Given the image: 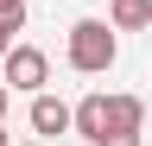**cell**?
<instances>
[{
    "label": "cell",
    "instance_id": "1",
    "mask_svg": "<svg viewBox=\"0 0 152 146\" xmlns=\"http://www.w3.org/2000/svg\"><path fill=\"white\" fill-rule=\"evenodd\" d=\"M64 57L76 76H108L114 57H121V26L114 19H76L70 38H64Z\"/></svg>",
    "mask_w": 152,
    "mask_h": 146
},
{
    "label": "cell",
    "instance_id": "2",
    "mask_svg": "<svg viewBox=\"0 0 152 146\" xmlns=\"http://www.w3.org/2000/svg\"><path fill=\"white\" fill-rule=\"evenodd\" d=\"M7 83L19 89V95H38V89L51 83V57H45L38 45H13V51H7Z\"/></svg>",
    "mask_w": 152,
    "mask_h": 146
},
{
    "label": "cell",
    "instance_id": "3",
    "mask_svg": "<svg viewBox=\"0 0 152 146\" xmlns=\"http://www.w3.org/2000/svg\"><path fill=\"white\" fill-rule=\"evenodd\" d=\"M26 121H32V134H38V140H64V134H76V108H70V102H57V95H45V89L32 95Z\"/></svg>",
    "mask_w": 152,
    "mask_h": 146
},
{
    "label": "cell",
    "instance_id": "4",
    "mask_svg": "<svg viewBox=\"0 0 152 146\" xmlns=\"http://www.w3.org/2000/svg\"><path fill=\"white\" fill-rule=\"evenodd\" d=\"M146 121H152V108L140 95H108V134H146Z\"/></svg>",
    "mask_w": 152,
    "mask_h": 146
},
{
    "label": "cell",
    "instance_id": "5",
    "mask_svg": "<svg viewBox=\"0 0 152 146\" xmlns=\"http://www.w3.org/2000/svg\"><path fill=\"white\" fill-rule=\"evenodd\" d=\"M76 140H108V95H83L76 102Z\"/></svg>",
    "mask_w": 152,
    "mask_h": 146
},
{
    "label": "cell",
    "instance_id": "6",
    "mask_svg": "<svg viewBox=\"0 0 152 146\" xmlns=\"http://www.w3.org/2000/svg\"><path fill=\"white\" fill-rule=\"evenodd\" d=\"M108 19L121 32H146L152 26V0H108Z\"/></svg>",
    "mask_w": 152,
    "mask_h": 146
},
{
    "label": "cell",
    "instance_id": "7",
    "mask_svg": "<svg viewBox=\"0 0 152 146\" xmlns=\"http://www.w3.org/2000/svg\"><path fill=\"white\" fill-rule=\"evenodd\" d=\"M13 32H19V19H0V64H7V51H13Z\"/></svg>",
    "mask_w": 152,
    "mask_h": 146
},
{
    "label": "cell",
    "instance_id": "8",
    "mask_svg": "<svg viewBox=\"0 0 152 146\" xmlns=\"http://www.w3.org/2000/svg\"><path fill=\"white\" fill-rule=\"evenodd\" d=\"M0 19H19V26H26V0H0Z\"/></svg>",
    "mask_w": 152,
    "mask_h": 146
},
{
    "label": "cell",
    "instance_id": "9",
    "mask_svg": "<svg viewBox=\"0 0 152 146\" xmlns=\"http://www.w3.org/2000/svg\"><path fill=\"white\" fill-rule=\"evenodd\" d=\"M95 146H140V134H108V140H95Z\"/></svg>",
    "mask_w": 152,
    "mask_h": 146
},
{
    "label": "cell",
    "instance_id": "10",
    "mask_svg": "<svg viewBox=\"0 0 152 146\" xmlns=\"http://www.w3.org/2000/svg\"><path fill=\"white\" fill-rule=\"evenodd\" d=\"M7 95H13V83H7V70H0V114H7Z\"/></svg>",
    "mask_w": 152,
    "mask_h": 146
},
{
    "label": "cell",
    "instance_id": "11",
    "mask_svg": "<svg viewBox=\"0 0 152 146\" xmlns=\"http://www.w3.org/2000/svg\"><path fill=\"white\" fill-rule=\"evenodd\" d=\"M0 140H7V114H0Z\"/></svg>",
    "mask_w": 152,
    "mask_h": 146
},
{
    "label": "cell",
    "instance_id": "12",
    "mask_svg": "<svg viewBox=\"0 0 152 146\" xmlns=\"http://www.w3.org/2000/svg\"><path fill=\"white\" fill-rule=\"evenodd\" d=\"M0 146H13V140H0Z\"/></svg>",
    "mask_w": 152,
    "mask_h": 146
}]
</instances>
